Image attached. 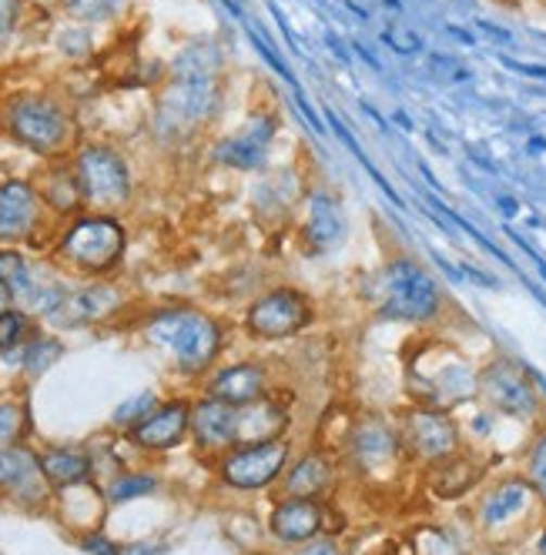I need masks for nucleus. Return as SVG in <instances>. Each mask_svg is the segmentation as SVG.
<instances>
[{
  "label": "nucleus",
  "instance_id": "1",
  "mask_svg": "<svg viewBox=\"0 0 546 555\" xmlns=\"http://www.w3.org/2000/svg\"><path fill=\"white\" fill-rule=\"evenodd\" d=\"M218 51L205 41L188 44L175 64L154 111V125L165 138H188L212 121L218 111Z\"/></svg>",
  "mask_w": 546,
  "mask_h": 555
},
{
  "label": "nucleus",
  "instance_id": "2",
  "mask_svg": "<svg viewBox=\"0 0 546 555\" xmlns=\"http://www.w3.org/2000/svg\"><path fill=\"white\" fill-rule=\"evenodd\" d=\"M4 131L27 151L41 157H64L77 151V121L71 107L48 91H21L0 111Z\"/></svg>",
  "mask_w": 546,
  "mask_h": 555
},
{
  "label": "nucleus",
  "instance_id": "3",
  "mask_svg": "<svg viewBox=\"0 0 546 555\" xmlns=\"http://www.w3.org/2000/svg\"><path fill=\"white\" fill-rule=\"evenodd\" d=\"M406 378L409 388L419 399V405L429 409H456L462 402H470L477 395V372L473 365L462 359L456 348H449L440 338L422 341L406 362Z\"/></svg>",
  "mask_w": 546,
  "mask_h": 555
},
{
  "label": "nucleus",
  "instance_id": "4",
  "mask_svg": "<svg viewBox=\"0 0 546 555\" xmlns=\"http://www.w3.org/2000/svg\"><path fill=\"white\" fill-rule=\"evenodd\" d=\"M148 335L165 345L181 372L199 375L205 372L221 351V328L212 314L194 308H168L148 322Z\"/></svg>",
  "mask_w": 546,
  "mask_h": 555
},
{
  "label": "nucleus",
  "instance_id": "5",
  "mask_svg": "<svg viewBox=\"0 0 546 555\" xmlns=\"http://www.w3.org/2000/svg\"><path fill=\"white\" fill-rule=\"evenodd\" d=\"M382 314L409 325H429L446 311L440 282L412 258H393L382 271Z\"/></svg>",
  "mask_w": 546,
  "mask_h": 555
},
{
  "label": "nucleus",
  "instance_id": "6",
  "mask_svg": "<svg viewBox=\"0 0 546 555\" xmlns=\"http://www.w3.org/2000/svg\"><path fill=\"white\" fill-rule=\"evenodd\" d=\"M71 165L81 181L85 205H91L94 215H111L131 202V168L122 151L107 144H81Z\"/></svg>",
  "mask_w": 546,
  "mask_h": 555
},
{
  "label": "nucleus",
  "instance_id": "7",
  "mask_svg": "<svg viewBox=\"0 0 546 555\" xmlns=\"http://www.w3.org/2000/svg\"><path fill=\"white\" fill-rule=\"evenodd\" d=\"M58 251L77 271H88V274L111 271L125 255V228L118 218H111V215L74 218V224L61 237Z\"/></svg>",
  "mask_w": 546,
  "mask_h": 555
},
{
  "label": "nucleus",
  "instance_id": "8",
  "mask_svg": "<svg viewBox=\"0 0 546 555\" xmlns=\"http://www.w3.org/2000/svg\"><path fill=\"white\" fill-rule=\"evenodd\" d=\"M312 319H316L312 298L292 285H279L252 301L245 325L262 341H285V338L302 335L312 325Z\"/></svg>",
  "mask_w": 546,
  "mask_h": 555
},
{
  "label": "nucleus",
  "instance_id": "9",
  "mask_svg": "<svg viewBox=\"0 0 546 555\" xmlns=\"http://www.w3.org/2000/svg\"><path fill=\"white\" fill-rule=\"evenodd\" d=\"M477 395L493 412L510 415V418H533L539 412V395H536L533 375L520 362L506 359V354L486 362L477 372Z\"/></svg>",
  "mask_w": 546,
  "mask_h": 555
},
{
  "label": "nucleus",
  "instance_id": "10",
  "mask_svg": "<svg viewBox=\"0 0 546 555\" xmlns=\"http://www.w3.org/2000/svg\"><path fill=\"white\" fill-rule=\"evenodd\" d=\"M289 462H292V446L285 439L231 446L221 455V479L239 492H258L282 479Z\"/></svg>",
  "mask_w": 546,
  "mask_h": 555
},
{
  "label": "nucleus",
  "instance_id": "11",
  "mask_svg": "<svg viewBox=\"0 0 546 555\" xmlns=\"http://www.w3.org/2000/svg\"><path fill=\"white\" fill-rule=\"evenodd\" d=\"M399 439H403V449L426 465L459 452L462 446L456 418L443 409H429V405H416L403 415Z\"/></svg>",
  "mask_w": 546,
  "mask_h": 555
},
{
  "label": "nucleus",
  "instance_id": "12",
  "mask_svg": "<svg viewBox=\"0 0 546 555\" xmlns=\"http://www.w3.org/2000/svg\"><path fill=\"white\" fill-rule=\"evenodd\" d=\"M403 452L406 449L399 439V428H393L382 415H366L348 428V455H353V465L366 479L393 475Z\"/></svg>",
  "mask_w": 546,
  "mask_h": 555
},
{
  "label": "nucleus",
  "instance_id": "13",
  "mask_svg": "<svg viewBox=\"0 0 546 555\" xmlns=\"http://www.w3.org/2000/svg\"><path fill=\"white\" fill-rule=\"evenodd\" d=\"M279 121L271 114H252L245 125H239L228 138L215 144V162L231 171H265L268 154L276 147Z\"/></svg>",
  "mask_w": 546,
  "mask_h": 555
},
{
  "label": "nucleus",
  "instance_id": "14",
  "mask_svg": "<svg viewBox=\"0 0 546 555\" xmlns=\"http://www.w3.org/2000/svg\"><path fill=\"white\" fill-rule=\"evenodd\" d=\"M45 215V202L41 191H37L30 181H0V242L4 245H17L27 242V237L37 231Z\"/></svg>",
  "mask_w": 546,
  "mask_h": 555
},
{
  "label": "nucleus",
  "instance_id": "15",
  "mask_svg": "<svg viewBox=\"0 0 546 555\" xmlns=\"http://www.w3.org/2000/svg\"><path fill=\"white\" fill-rule=\"evenodd\" d=\"M302 208H305V218L299 224V234H302L308 255H326L342 237V208L335 202V194L305 191Z\"/></svg>",
  "mask_w": 546,
  "mask_h": 555
},
{
  "label": "nucleus",
  "instance_id": "16",
  "mask_svg": "<svg viewBox=\"0 0 546 555\" xmlns=\"http://www.w3.org/2000/svg\"><path fill=\"white\" fill-rule=\"evenodd\" d=\"M326 519L329 508L322 505V499H285L271 512L268 529L285 545H302L326 532Z\"/></svg>",
  "mask_w": 546,
  "mask_h": 555
},
{
  "label": "nucleus",
  "instance_id": "17",
  "mask_svg": "<svg viewBox=\"0 0 546 555\" xmlns=\"http://www.w3.org/2000/svg\"><path fill=\"white\" fill-rule=\"evenodd\" d=\"M486 475V465L466 452H453L440 462L426 465V489L443 502H456L462 495H470Z\"/></svg>",
  "mask_w": 546,
  "mask_h": 555
},
{
  "label": "nucleus",
  "instance_id": "18",
  "mask_svg": "<svg viewBox=\"0 0 546 555\" xmlns=\"http://www.w3.org/2000/svg\"><path fill=\"white\" fill-rule=\"evenodd\" d=\"M188 431H191V405L168 402V405L151 409L131 428V442L141 449H151V452H165V449H175Z\"/></svg>",
  "mask_w": 546,
  "mask_h": 555
},
{
  "label": "nucleus",
  "instance_id": "19",
  "mask_svg": "<svg viewBox=\"0 0 546 555\" xmlns=\"http://www.w3.org/2000/svg\"><path fill=\"white\" fill-rule=\"evenodd\" d=\"M191 431L205 449H231L239 442V405L208 399L191 405Z\"/></svg>",
  "mask_w": 546,
  "mask_h": 555
},
{
  "label": "nucleus",
  "instance_id": "20",
  "mask_svg": "<svg viewBox=\"0 0 546 555\" xmlns=\"http://www.w3.org/2000/svg\"><path fill=\"white\" fill-rule=\"evenodd\" d=\"M533 499H539V495L530 486V479H503V482H496L480 502V526L493 532V529L517 522V515H523L533 505Z\"/></svg>",
  "mask_w": 546,
  "mask_h": 555
},
{
  "label": "nucleus",
  "instance_id": "21",
  "mask_svg": "<svg viewBox=\"0 0 546 555\" xmlns=\"http://www.w3.org/2000/svg\"><path fill=\"white\" fill-rule=\"evenodd\" d=\"M265 388H268V375L258 362L228 365L208 382L212 399H221L228 405H252V402L265 399Z\"/></svg>",
  "mask_w": 546,
  "mask_h": 555
},
{
  "label": "nucleus",
  "instance_id": "22",
  "mask_svg": "<svg viewBox=\"0 0 546 555\" xmlns=\"http://www.w3.org/2000/svg\"><path fill=\"white\" fill-rule=\"evenodd\" d=\"M305 202V184L299 181V175L292 168H276V171H265L258 178L255 188V208L265 218H289L299 205Z\"/></svg>",
  "mask_w": 546,
  "mask_h": 555
},
{
  "label": "nucleus",
  "instance_id": "23",
  "mask_svg": "<svg viewBox=\"0 0 546 555\" xmlns=\"http://www.w3.org/2000/svg\"><path fill=\"white\" fill-rule=\"evenodd\" d=\"M335 482V462L322 452L312 449L299 462H289L285 472V499H322Z\"/></svg>",
  "mask_w": 546,
  "mask_h": 555
},
{
  "label": "nucleus",
  "instance_id": "24",
  "mask_svg": "<svg viewBox=\"0 0 546 555\" xmlns=\"http://www.w3.org/2000/svg\"><path fill=\"white\" fill-rule=\"evenodd\" d=\"M289 431V412L268 399H258L252 405H239V442L236 446H252V442H276L285 439Z\"/></svg>",
  "mask_w": 546,
  "mask_h": 555
},
{
  "label": "nucleus",
  "instance_id": "25",
  "mask_svg": "<svg viewBox=\"0 0 546 555\" xmlns=\"http://www.w3.org/2000/svg\"><path fill=\"white\" fill-rule=\"evenodd\" d=\"M37 191H41L45 208L58 215H77L85 208V191H81V181H77L74 165H58L54 171H48L45 184Z\"/></svg>",
  "mask_w": 546,
  "mask_h": 555
},
{
  "label": "nucleus",
  "instance_id": "26",
  "mask_svg": "<svg viewBox=\"0 0 546 555\" xmlns=\"http://www.w3.org/2000/svg\"><path fill=\"white\" fill-rule=\"evenodd\" d=\"M41 462V475L51 486L71 489V486H81L88 475H91V459L85 452H71V449H48L45 455H37Z\"/></svg>",
  "mask_w": 546,
  "mask_h": 555
},
{
  "label": "nucleus",
  "instance_id": "27",
  "mask_svg": "<svg viewBox=\"0 0 546 555\" xmlns=\"http://www.w3.org/2000/svg\"><path fill=\"white\" fill-rule=\"evenodd\" d=\"M37 475H41V462L30 449L17 446H4L0 449V489L4 492H21L24 486H30Z\"/></svg>",
  "mask_w": 546,
  "mask_h": 555
},
{
  "label": "nucleus",
  "instance_id": "28",
  "mask_svg": "<svg viewBox=\"0 0 546 555\" xmlns=\"http://www.w3.org/2000/svg\"><path fill=\"white\" fill-rule=\"evenodd\" d=\"M114 305H118V295H114L107 285H91V288L77 292V295H67L58 314L67 311L71 322H91V319H101V314H107Z\"/></svg>",
  "mask_w": 546,
  "mask_h": 555
},
{
  "label": "nucleus",
  "instance_id": "29",
  "mask_svg": "<svg viewBox=\"0 0 546 555\" xmlns=\"http://www.w3.org/2000/svg\"><path fill=\"white\" fill-rule=\"evenodd\" d=\"M131 0H64V14L85 27L118 21L128 11Z\"/></svg>",
  "mask_w": 546,
  "mask_h": 555
},
{
  "label": "nucleus",
  "instance_id": "30",
  "mask_svg": "<svg viewBox=\"0 0 546 555\" xmlns=\"http://www.w3.org/2000/svg\"><path fill=\"white\" fill-rule=\"evenodd\" d=\"M409 545L416 555H466V548L440 526H416Z\"/></svg>",
  "mask_w": 546,
  "mask_h": 555
},
{
  "label": "nucleus",
  "instance_id": "31",
  "mask_svg": "<svg viewBox=\"0 0 546 555\" xmlns=\"http://www.w3.org/2000/svg\"><path fill=\"white\" fill-rule=\"evenodd\" d=\"M61 345L54 341V338H37V341H30L27 345V351H24V369L30 372V375H41V372H48L58 359H61Z\"/></svg>",
  "mask_w": 546,
  "mask_h": 555
},
{
  "label": "nucleus",
  "instance_id": "32",
  "mask_svg": "<svg viewBox=\"0 0 546 555\" xmlns=\"http://www.w3.org/2000/svg\"><path fill=\"white\" fill-rule=\"evenodd\" d=\"M154 475H118L111 486H107V502H131L138 495L154 492Z\"/></svg>",
  "mask_w": 546,
  "mask_h": 555
},
{
  "label": "nucleus",
  "instance_id": "33",
  "mask_svg": "<svg viewBox=\"0 0 546 555\" xmlns=\"http://www.w3.org/2000/svg\"><path fill=\"white\" fill-rule=\"evenodd\" d=\"M526 479L536 489L539 502H546V431H539L526 452Z\"/></svg>",
  "mask_w": 546,
  "mask_h": 555
},
{
  "label": "nucleus",
  "instance_id": "34",
  "mask_svg": "<svg viewBox=\"0 0 546 555\" xmlns=\"http://www.w3.org/2000/svg\"><path fill=\"white\" fill-rule=\"evenodd\" d=\"M24 431H27V412H24V405H14V402L0 405V449H4V446H17Z\"/></svg>",
  "mask_w": 546,
  "mask_h": 555
},
{
  "label": "nucleus",
  "instance_id": "35",
  "mask_svg": "<svg viewBox=\"0 0 546 555\" xmlns=\"http://www.w3.org/2000/svg\"><path fill=\"white\" fill-rule=\"evenodd\" d=\"M30 322H27V314L17 311V308H8L4 314H0V351H11L24 341Z\"/></svg>",
  "mask_w": 546,
  "mask_h": 555
},
{
  "label": "nucleus",
  "instance_id": "36",
  "mask_svg": "<svg viewBox=\"0 0 546 555\" xmlns=\"http://www.w3.org/2000/svg\"><path fill=\"white\" fill-rule=\"evenodd\" d=\"M154 409V395L151 391H144V395H138V399H131V402H125L118 412H114V425H138L148 412Z\"/></svg>",
  "mask_w": 546,
  "mask_h": 555
},
{
  "label": "nucleus",
  "instance_id": "37",
  "mask_svg": "<svg viewBox=\"0 0 546 555\" xmlns=\"http://www.w3.org/2000/svg\"><path fill=\"white\" fill-rule=\"evenodd\" d=\"M21 11H24V0H0V41H8L14 34Z\"/></svg>",
  "mask_w": 546,
  "mask_h": 555
},
{
  "label": "nucleus",
  "instance_id": "38",
  "mask_svg": "<svg viewBox=\"0 0 546 555\" xmlns=\"http://www.w3.org/2000/svg\"><path fill=\"white\" fill-rule=\"evenodd\" d=\"M295 555H342V552H339V545H335L332 535H316V539L302 542Z\"/></svg>",
  "mask_w": 546,
  "mask_h": 555
},
{
  "label": "nucleus",
  "instance_id": "39",
  "mask_svg": "<svg viewBox=\"0 0 546 555\" xmlns=\"http://www.w3.org/2000/svg\"><path fill=\"white\" fill-rule=\"evenodd\" d=\"M85 548H88L91 555H122V548L114 545V542H107L104 535H88V539H85Z\"/></svg>",
  "mask_w": 546,
  "mask_h": 555
},
{
  "label": "nucleus",
  "instance_id": "40",
  "mask_svg": "<svg viewBox=\"0 0 546 555\" xmlns=\"http://www.w3.org/2000/svg\"><path fill=\"white\" fill-rule=\"evenodd\" d=\"M122 555H154V548L151 545H128V548H122Z\"/></svg>",
  "mask_w": 546,
  "mask_h": 555
},
{
  "label": "nucleus",
  "instance_id": "41",
  "mask_svg": "<svg viewBox=\"0 0 546 555\" xmlns=\"http://www.w3.org/2000/svg\"><path fill=\"white\" fill-rule=\"evenodd\" d=\"M8 308H11V295H8L4 288H0V314H4Z\"/></svg>",
  "mask_w": 546,
  "mask_h": 555
},
{
  "label": "nucleus",
  "instance_id": "42",
  "mask_svg": "<svg viewBox=\"0 0 546 555\" xmlns=\"http://www.w3.org/2000/svg\"><path fill=\"white\" fill-rule=\"evenodd\" d=\"M496 4H510V8H517V4H520V0H496Z\"/></svg>",
  "mask_w": 546,
  "mask_h": 555
},
{
  "label": "nucleus",
  "instance_id": "43",
  "mask_svg": "<svg viewBox=\"0 0 546 555\" xmlns=\"http://www.w3.org/2000/svg\"><path fill=\"white\" fill-rule=\"evenodd\" d=\"M539 548H543V555H546V532H543V539H539Z\"/></svg>",
  "mask_w": 546,
  "mask_h": 555
},
{
  "label": "nucleus",
  "instance_id": "44",
  "mask_svg": "<svg viewBox=\"0 0 546 555\" xmlns=\"http://www.w3.org/2000/svg\"><path fill=\"white\" fill-rule=\"evenodd\" d=\"M255 555H276V552H255Z\"/></svg>",
  "mask_w": 546,
  "mask_h": 555
},
{
  "label": "nucleus",
  "instance_id": "45",
  "mask_svg": "<svg viewBox=\"0 0 546 555\" xmlns=\"http://www.w3.org/2000/svg\"><path fill=\"white\" fill-rule=\"evenodd\" d=\"M483 555H499V552H483Z\"/></svg>",
  "mask_w": 546,
  "mask_h": 555
}]
</instances>
